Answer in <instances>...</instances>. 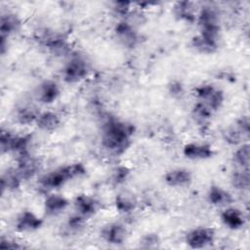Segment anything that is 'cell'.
<instances>
[{
    "mask_svg": "<svg viewBox=\"0 0 250 250\" xmlns=\"http://www.w3.org/2000/svg\"><path fill=\"white\" fill-rule=\"evenodd\" d=\"M135 132L133 124L117 118H108L102 127V145L114 155L123 154L131 146Z\"/></svg>",
    "mask_w": 250,
    "mask_h": 250,
    "instance_id": "cell-1",
    "label": "cell"
},
{
    "mask_svg": "<svg viewBox=\"0 0 250 250\" xmlns=\"http://www.w3.org/2000/svg\"><path fill=\"white\" fill-rule=\"evenodd\" d=\"M190 45L196 52L210 55L217 52L219 48V37L199 32V34L191 38Z\"/></svg>",
    "mask_w": 250,
    "mask_h": 250,
    "instance_id": "cell-15",
    "label": "cell"
},
{
    "mask_svg": "<svg viewBox=\"0 0 250 250\" xmlns=\"http://www.w3.org/2000/svg\"><path fill=\"white\" fill-rule=\"evenodd\" d=\"M137 199L132 192L122 191L119 192L114 199L115 209L121 214H129L137 207Z\"/></svg>",
    "mask_w": 250,
    "mask_h": 250,
    "instance_id": "cell-24",
    "label": "cell"
},
{
    "mask_svg": "<svg viewBox=\"0 0 250 250\" xmlns=\"http://www.w3.org/2000/svg\"><path fill=\"white\" fill-rule=\"evenodd\" d=\"M86 219L78 214L70 216L65 223V229L68 232H79L85 226Z\"/></svg>",
    "mask_w": 250,
    "mask_h": 250,
    "instance_id": "cell-32",
    "label": "cell"
},
{
    "mask_svg": "<svg viewBox=\"0 0 250 250\" xmlns=\"http://www.w3.org/2000/svg\"><path fill=\"white\" fill-rule=\"evenodd\" d=\"M89 73L88 63L81 57L70 59L62 69V78L67 83H78L85 79Z\"/></svg>",
    "mask_w": 250,
    "mask_h": 250,
    "instance_id": "cell-6",
    "label": "cell"
},
{
    "mask_svg": "<svg viewBox=\"0 0 250 250\" xmlns=\"http://www.w3.org/2000/svg\"><path fill=\"white\" fill-rule=\"evenodd\" d=\"M168 89H169V94L172 97H174V98H180V97H182L184 95V87L178 81L172 82L168 86Z\"/></svg>",
    "mask_w": 250,
    "mask_h": 250,
    "instance_id": "cell-36",
    "label": "cell"
},
{
    "mask_svg": "<svg viewBox=\"0 0 250 250\" xmlns=\"http://www.w3.org/2000/svg\"><path fill=\"white\" fill-rule=\"evenodd\" d=\"M31 135H15L9 130L2 129L0 135V148L2 153L13 152L16 155L28 152Z\"/></svg>",
    "mask_w": 250,
    "mask_h": 250,
    "instance_id": "cell-3",
    "label": "cell"
},
{
    "mask_svg": "<svg viewBox=\"0 0 250 250\" xmlns=\"http://www.w3.org/2000/svg\"><path fill=\"white\" fill-rule=\"evenodd\" d=\"M234 162L240 166L241 169H248L250 162V146L249 145L242 144L240 145L233 153Z\"/></svg>",
    "mask_w": 250,
    "mask_h": 250,
    "instance_id": "cell-29",
    "label": "cell"
},
{
    "mask_svg": "<svg viewBox=\"0 0 250 250\" xmlns=\"http://www.w3.org/2000/svg\"><path fill=\"white\" fill-rule=\"evenodd\" d=\"M200 32L219 37L220 27V14L213 6H203L199 10L196 18Z\"/></svg>",
    "mask_w": 250,
    "mask_h": 250,
    "instance_id": "cell-4",
    "label": "cell"
},
{
    "mask_svg": "<svg viewBox=\"0 0 250 250\" xmlns=\"http://www.w3.org/2000/svg\"><path fill=\"white\" fill-rule=\"evenodd\" d=\"M100 233L105 242L113 245H120L124 243L127 237L126 227L119 222H111L105 224L101 229Z\"/></svg>",
    "mask_w": 250,
    "mask_h": 250,
    "instance_id": "cell-9",
    "label": "cell"
},
{
    "mask_svg": "<svg viewBox=\"0 0 250 250\" xmlns=\"http://www.w3.org/2000/svg\"><path fill=\"white\" fill-rule=\"evenodd\" d=\"M221 221L223 224L230 229H239L245 224V218L243 213L235 207L228 206L221 213Z\"/></svg>",
    "mask_w": 250,
    "mask_h": 250,
    "instance_id": "cell-21",
    "label": "cell"
},
{
    "mask_svg": "<svg viewBox=\"0 0 250 250\" xmlns=\"http://www.w3.org/2000/svg\"><path fill=\"white\" fill-rule=\"evenodd\" d=\"M99 201L86 193L77 194L73 201V207L75 213L82 216L85 219L92 217L99 210Z\"/></svg>",
    "mask_w": 250,
    "mask_h": 250,
    "instance_id": "cell-13",
    "label": "cell"
},
{
    "mask_svg": "<svg viewBox=\"0 0 250 250\" xmlns=\"http://www.w3.org/2000/svg\"><path fill=\"white\" fill-rule=\"evenodd\" d=\"M191 114H192V117L193 119L200 125H204L205 123H207L212 114H213V111L202 102H197L193 107H192V110H191Z\"/></svg>",
    "mask_w": 250,
    "mask_h": 250,
    "instance_id": "cell-27",
    "label": "cell"
},
{
    "mask_svg": "<svg viewBox=\"0 0 250 250\" xmlns=\"http://www.w3.org/2000/svg\"><path fill=\"white\" fill-rule=\"evenodd\" d=\"M41 41L44 46L56 56L63 55L69 49L67 38L59 32H44L41 36Z\"/></svg>",
    "mask_w": 250,
    "mask_h": 250,
    "instance_id": "cell-12",
    "label": "cell"
},
{
    "mask_svg": "<svg viewBox=\"0 0 250 250\" xmlns=\"http://www.w3.org/2000/svg\"><path fill=\"white\" fill-rule=\"evenodd\" d=\"M216 237V232L210 227H198L190 229L186 234V243L193 249L205 248L213 244Z\"/></svg>",
    "mask_w": 250,
    "mask_h": 250,
    "instance_id": "cell-7",
    "label": "cell"
},
{
    "mask_svg": "<svg viewBox=\"0 0 250 250\" xmlns=\"http://www.w3.org/2000/svg\"><path fill=\"white\" fill-rule=\"evenodd\" d=\"M35 123L40 130L45 132H53L61 126L62 118L59 113L52 110H47L40 112Z\"/></svg>",
    "mask_w": 250,
    "mask_h": 250,
    "instance_id": "cell-22",
    "label": "cell"
},
{
    "mask_svg": "<svg viewBox=\"0 0 250 250\" xmlns=\"http://www.w3.org/2000/svg\"><path fill=\"white\" fill-rule=\"evenodd\" d=\"M21 21L20 18L14 14V13H6L2 14L1 20H0V31H1V37L7 38L17 32L21 27Z\"/></svg>",
    "mask_w": 250,
    "mask_h": 250,
    "instance_id": "cell-23",
    "label": "cell"
},
{
    "mask_svg": "<svg viewBox=\"0 0 250 250\" xmlns=\"http://www.w3.org/2000/svg\"><path fill=\"white\" fill-rule=\"evenodd\" d=\"M61 95V89L58 83L52 79L42 81L35 90V98L38 102L44 104H51Z\"/></svg>",
    "mask_w": 250,
    "mask_h": 250,
    "instance_id": "cell-11",
    "label": "cell"
},
{
    "mask_svg": "<svg viewBox=\"0 0 250 250\" xmlns=\"http://www.w3.org/2000/svg\"><path fill=\"white\" fill-rule=\"evenodd\" d=\"M230 182L232 187L239 190L248 189L250 185V176L248 169H241L232 173Z\"/></svg>",
    "mask_w": 250,
    "mask_h": 250,
    "instance_id": "cell-28",
    "label": "cell"
},
{
    "mask_svg": "<svg viewBox=\"0 0 250 250\" xmlns=\"http://www.w3.org/2000/svg\"><path fill=\"white\" fill-rule=\"evenodd\" d=\"M39 165V161L28 151L17 155V166L15 168L21 180L26 181L38 172Z\"/></svg>",
    "mask_w": 250,
    "mask_h": 250,
    "instance_id": "cell-10",
    "label": "cell"
},
{
    "mask_svg": "<svg viewBox=\"0 0 250 250\" xmlns=\"http://www.w3.org/2000/svg\"><path fill=\"white\" fill-rule=\"evenodd\" d=\"M130 175V169L127 166L119 165L113 168L110 175V181L114 185H121L128 179Z\"/></svg>",
    "mask_w": 250,
    "mask_h": 250,
    "instance_id": "cell-31",
    "label": "cell"
},
{
    "mask_svg": "<svg viewBox=\"0 0 250 250\" xmlns=\"http://www.w3.org/2000/svg\"><path fill=\"white\" fill-rule=\"evenodd\" d=\"M160 242V238L157 233L154 232H149L146 233L145 235L142 236L140 239V245L144 248H153L156 247Z\"/></svg>",
    "mask_w": 250,
    "mask_h": 250,
    "instance_id": "cell-33",
    "label": "cell"
},
{
    "mask_svg": "<svg viewBox=\"0 0 250 250\" xmlns=\"http://www.w3.org/2000/svg\"><path fill=\"white\" fill-rule=\"evenodd\" d=\"M85 166L80 163H71L58 167L49 173L44 174L39 179V185L45 189H55L64 186L67 182L82 177L86 174Z\"/></svg>",
    "mask_w": 250,
    "mask_h": 250,
    "instance_id": "cell-2",
    "label": "cell"
},
{
    "mask_svg": "<svg viewBox=\"0 0 250 250\" xmlns=\"http://www.w3.org/2000/svg\"><path fill=\"white\" fill-rule=\"evenodd\" d=\"M43 225V220L30 210L21 212L15 222V227L19 231L30 232L37 230Z\"/></svg>",
    "mask_w": 250,
    "mask_h": 250,
    "instance_id": "cell-14",
    "label": "cell"
},
{
    "mask_svg": "<svg viewBox=\"0 0 250 250\" xmlns=\"http://www.w3.org/2000/svg\"><path fill=\"white\" fill-rule=\"evenodd\" d=\"M207 200L211 205L217 207L230 206L234 198L230 192L219 186H211L207 191Z\"/></svg>",
    "mask_w": 250,
    "mask_h": 250,
    "instance_id": "cell-18",
    "label": "cell"
},
{
    "mask_svg": "<svg viewBox=\"0 0 250 250\" xmlns=\"http://www.w3.org/2000/svg\"><path fill=\"white\" fill-rule=\"evenodd\" d=\"M192 181V174L185 168H175L168 171L164 176L166 185L172 188H183L188 186Z\"/></svg>",
    "mask_w": 250,
    "mask_h": 250,
    "instance_id": "cell-17",
    "label": "cell"
},
{
    "mask_svg": "<svg viewBox=\"0 0 250 250\" xmlns=\"http://www.w3.org/2000/svg\"><path fill=\"white\" fill-rule=\"evenodd\" d=\"M112 11L114 12L115 15H118L120 17H126L130 14L131 10V3L130 2H125V1H120V2H113L111 6Z\"/></svg>",
    "mask_w": 250,
    "mask_h": 250,
    "instance_id": "cell-34",
    "label": "cell"
},
{
    "mask_svg": "<svg viewBox=\"0 0 250 250\" xmlns=\"http://www.w3.org/2000/svg\"><path fill=\"white\" fill-rule=\"evenodd\" d=\"M22 182L23 181L18 174L16 168H9L1 176L2 190L15 191L21 188Z\"/></svg>",
    "mask_w": 250,
    "mask_h": 250,
    "instance_id": "cell-26",
    "label": "cell"
},
{
    "mask_svg": "<svg viewBox=\"0 0 250 250\" xmlns=\"http://www.w3.org/2000/svg\"><path fill=\"white\" fill-rule=\"evenodd\" d=\"M69 205L68 199L60 193H51L44 200V211L48 216H56L63 212Z\"/></svg>",
    "mask_w": 250,
    "mask_h": 250,
    "instance_id": "cell-20",
    "label": "cell"
},
{
    "mask_svg": "<svg viewBox=\"0 0 250 250\" xmlns=\"http://www.w3.org/2000/svg\"><path fill=\"white\" fill-rule=\"evenodd\" d=\"M174 17L181 21L192 23L196 21V6L190 1H179L173 6Z\"/></svg>",
    "mask_w": 250,
    "mask_h": 250,
    "instance_id": "cell-19",
    "label": "cell"
},
{
    "mask_svg": "<svg viewBox=\"0 0 250 250\" xmlns=\"http://www.w3.org/2000/svg\"><path fill=\"white\" fill-rule=\"evenodd\" d=\"M40 112L34 105L31 104H23L17 108L15 113L16 121L21 125L30 124L36 122Z\"/></svg>",
    "mask_w": 250,
    "mask_h": 250,
    "instance_id": "cell-25",
    "label": "cell"
},
{
    "mask_svg": "<svg viewBox=\"0 0 250 250\" xmlns=\"http://www.w3.org/2000/svg\"><path fill=\"white\" fill-rule=\"evenodd\" d=\"M223 138L225 142H227L228 144L237 146L241 144L242 140L246 137L239 131V129L236 126H229L224 130Z\"/></svg>",
    "mask_w": 250,
    "mask_h": 250,
    "instance_id": "cell-30",
    "label": "cell"
},
{
    "mask_svg": "<svg viewBox=\"0 0 250 250\" xmlns=\"http://www.w3.org/2000/svg\"><path fill=\"white\" fill-rule=\"evenodd\" d=\"M235 126L239 129V131L248 138L249 136V119L247 116H241L239 119L236 120Z\"/></svg>",
    "mask_w": 250,
    "mask_h": 250,
    "instance_id": "cell-35",
    "label": "cell"
},
{
    "mask_svg": "<svg viewBox=\"0 0 250 250\" xmlns=\"http://www.w3.org/2000/svg\"><path fill=\"white\" fill-rule=\"evenodd\" d=\"M0 248H13V249H17V248H21V245L17 241H15L13 239L1 237Z\"/></svg>",
    "mask_w": 250,
    "mask_h": 250,
    "instance_id": "cell-37",
    "label": "cell"
},
{
    "mask_svg": "<svg viewBox=\"0 0 250 250\" xmlns=\"http://www.w3.org/2000/svg\"><path fill=\"white\" fill-rule=\"evenodd\" d=\"M114 35L117 41L125 48L132 49L139 43V33L135 25L128 21H120L114 27Z\"/></svg>",
    "mask_w": 250,
    "mask_h": 250,
    "instance_id": "cell-8",
    "label": "cell"
},
{
    "mask_svg": "<svg viewBox=\"0 0 250 250\" xmlns=\"http://www.w3.org/2000/svg\"><path fill=\"white\" fill-rule=\"evenodd\" d=\"M183 153L191 160H205L213 157L215 151L210 145L188 143L184 146Z\"/></svg>",
    "mask_w": 250,
    "mask_h": 250,
    "instance_id": "cell-16",
    "label": "cell"
},
{
    "mask_svg": "<svg viewBox=\"0 0 250 250\" xmlns=\"http://www.w3.org/2000/svg\"><path fill=\"white\" fill-rule=\"evenodd\" d=\"M195 96L204 103L213 112L220 109L225 101L224 92L213 84H202L195 89Z\"/></svg>",
    "mask_w": 250,
    "mask_h": 250,
    "instance_id": "cell-5",
    "label": "cell"
}]
</instances>
